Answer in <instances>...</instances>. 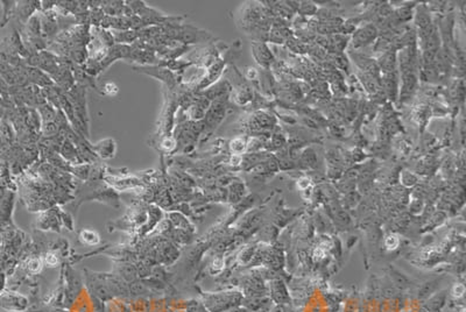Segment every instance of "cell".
Instances as JSON below:
<instances>
[{
	"instance_id": "obj_4",
	"label": "cell",
	"mask_w": 466,
	"mask_h": 312,
	"mask_svg": "<svg viewBox=\"0 0 466 312\" xmlns=\"http://www.w3.org/2000/svg\"><path fill=\"white\" fill-rule=\"evenodd\" d=\"M136 269L132 266H125L124 269L121 270V275L126 281H133L136 279Z\"/></svg>"
},
{
	"instance_id": "obj_6",
	"label": "cell",
	"mask_w": 466,
	"mask_h": 312,
	"mask_svg": "<svg viewBox=\"0 0 466 312\" xmlns=\"http://www.w3.org/2000/svg\"><path fill=\"white\" fill-rule=\"evenodd\" d=\"M46 263L48 264L49 267H56L58 264V259L56 255L54 254H47L46 256Z\"/></svg>"
},
{
	"instance_id": "obj_1",
	"label": "cell",
	"mask_w": 466,
	"mask_h": 312,
	"mask_svg": "<svg viewBox=\"0 0 466 312\" xmlns=\"http://www.w3.org/2000/svg\"><path fill=\"white\" fill-rule=\"evenodd\" d=\"M375 28L372 26H366L365 28H362L358 31L353 37V45L354 46H365L371 43L370 41L374 40L375 37Z\"/></svg>"
},
{
	"instance_id": "obj_3",
	"label": "cell",
	"mask_w": 466,
	"mask_h": 312,
	"mask_svg": "<svg viewBox=\"0 0 466 312\" xmlns=\"http://www.w3.org/2000/svg\"><path fill=\"white\" fill-rule=\"evenodd\" d=\"M81 237L82 240L86 245H97L99 243V237L93 231H87V230H86V231L81 233Z\"/></svg>"
},
{
	"instance_id": "obj_2",
	"label": "cell",
	"mask_w": 466,
	"mask_h": 312,
	"mask_svg": "<svg viewBox=\"0 0 466 312\" xmlns=\"http://www.w3.org/2000/svg\"><path fill=\"white\" fill-rule=\"evenodd\" d=\"M254 56L258 60V62L262 66H268L272 62V54L268 50V48L263 45H257L253 47Z\"/></svg>"
},
{
	"instance_id": "obj_5",
	"label": "cell",
	"mask_w": 466,
	"mask_h": 312,
	"mask_svg": "<svg viewBox=\"0 0 466 312\" xmlns=\"http://www.w3.org/2000/svg\"><path fill=\"white\" fill-rule=\"evenodd\" d=\"M231 148L234 153H242L245 148V142L242 141V139H236L234 141H232V145H231Z\"/></svg>"
}]
</instances>
